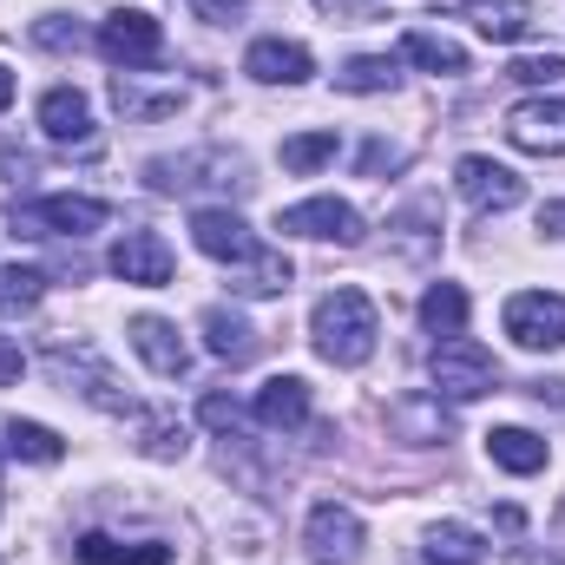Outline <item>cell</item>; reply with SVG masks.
<instances>
[{"instance_id": "obj_14", "label": "cell", "mask_w": 565, "mask_h": 565, "mask_svg": "<svg viewBox=\"0 0 565 565\" xmlns=\"http://www.w3.org/2000/svg\"><path fill=\"white\" fill-rule=\"evenodd\" d=\"M40 132L53 145H93V106L79 86H53L40 99Z\"/></svg>"}, {"instance_id": "obj_15", "label": "cell", "mask_w": 565, "mask_h": 565, "mask_svg": "<svg viewBox=\"0 0 565 565\" xmlns=\"http://www.w3.org/2000/svg\"><path fill=\"white\" fill-rule=\"evenodd\" d=\"M132 349L145 355V369L164 375V382H178V375L191 369V349L178 342V329H171L164 316H132Z\"/></svg>"}, {"instance_id": "obj_5", "label": "cell", "mask_w": 565, "mask_h": 565, "mask_svg": "<svg viewBox=\"0 0 565 565\" xmlns=\"http://www.w3.org/2000/svg\"><path fill=\"white\" fill-rule=\"evenodd\" d=\"M99 224H106V204L99 198H73V191L13 211V237H93Z\"/></svg>"}, {"instance_id": "obj_27", "label": "cell", "mask_w": 565, "mask_h": 565, "mask_svg": "<svg viewBox=\"0 0 565 565\" xmlns=\"http://www.w3.org/2000/svg\"><path fill=\"white\" fill-rule=\"evenodd\" d=\"M46 296V270L33 264H0V316H26Z\"/></svg>"}, {"instance_id": "obj_26", "label": "cell", "mask_w": 565, "mask_h": 565, "mask_svg": "<svg viewBox=\"0 0 565 565\" xmlns=\"http://www.w3.org/2000/svg\"><path fill=\"white\" fill-rule=\"evenodd\" d=\"M7 454H13V460H33V467H53V460L66 454V440H60L53 427L20 422V415H13V422H7Z\"/></svg>"}, {"instance_id": "obj_21", "label": "cell", "mask_w": 565, "mask_h": 565, "mask_svg": "<svg viewBox=\"0 0 565 565\" xmlns=\"http://www.w3.org/2000/svg\"><path fill=\"white\" fill-rule=\"evenodd\" d=\"M231 158L224 151H198V158H151L145 164V178H151V191H164V198H178V191H198V184H217V178H204V171H224Z\"/></svg>"}, {"instance_id": "obj_25", "label": "cell", "mask_w": 565, "mask_h": 565, "mask_svg": "<svg viewBox=\"0 0 565 565\" xmlns=\"http://www.w3.org/2000/svg\"><path fill=\"white\" fill-rule=\"evenodd\" d=\"M402 60H415V66H427V73H440V79L467 73V53H460L454 40H440V33H422V26L402 40Z\"/></svg>"}, {"instance_id": "obj_39", "label": "cell", "mask_w": 565, "mask_h": 565, "mask_svg": "<svg viewBox=\"0 0 565 565\" xmlns=\"http://www.w3.org/2000/svg\"><path fill=\"white\" fill-rule=\"evenodd\" d=\"M540 231H546V237H565V198L559 204H540Z\"/></svg>"}, {"instance_id": "obj_16", "label": "cell", "mask_w": 565, "mask_h": 565, "mask_svg": "<svg viewBox=\"0 0 565 565\" xmlns=\"http://www.w3.org/2000/svg\"><path fill=\"white\" fill-rule=\"evenodd\" d=\"M244 73L264 79V86H302V79L316 73V60H309V46H296V40H257V46L244 53Z\"/></svg>"}, {"instance_id": "obj_20", "label": "cell", "mask_w": 565, "mask_h": 565, "mask_svg": "<svg viewBox=\"0 0 565 565\" xmlns=\"http://www.w3.org/2000/svg\"><path fill=\"white\" fill-rule=\"evenodd\" d=\"M73 553H79V565H171V546L164 540H132L126 546L113 533H86Z\"/></svg>"}, {"instance_id": "obj_19", "label": "cell", "mask_w": 565, "mask_h": 565, "mask_svg": "<svg viewBox=\"0 0 565 565\" xmlns=\"http://www.w3.org/2000/svg\"><path fill=\"white\" fill-rule=\"evenodd\" d=\"M257 422L277 427V434L302 427L309 422V382H302V375H277V382H264V388H257Z\"/></svg>"}, {"instance_id": "obj_23", "label": "cell", "mask_w": 565, "mask_h": 565, "mask_svg": "<svg viewBox=\"0 0 565 565\" xmlns=\"http://www.w3.org/2000/svg\"><path fill=\"white\" fill-rule=\"evenodd\" d=\"M395 79H402V60H395V53H355V60L335 73L342 93H395Z\"/></svg>"}, {"instance_id": "obj_22", "label": "cell", "mask_w": 565, "mask_h": 565, "mask_svg": "<svg viewBox=\"0 0 565 565\" xmlns=\"http://www.w3.org/2000/svg\"><path fill=\"white\" fill-rule=\"evenodd\" d=\"M487 460L507 467V473H540L553 454H546V440L526 434V427H493V434H487Z\"/></svg>"}, {"instance_id": "obj_8", "label": "cell", "mask_w": 565, "mask_h": 565, "mask_svg": "<svg viewBox=\"0 0 565 565\" xmlns=\"http://www.w3.org/2000/svg\"><path fill=\"white\" fill-rule=\"evenodd\" d=\"M302 546H309L316 565H355L362 559V520H355V507L322 500V507L309 513V526H302Z\"/></svg>"}, {"instance_id": "obj_7", "label": "cell", "mask_w": 565, "mask_h": 565, "mask_svg": "<svg viewBox=\"0 0 565 565\" xmlns=\"http://www.w3.org/2000/svg\"><path fill=\"white\" fill-rule=\"evenodd\" d=\"M507 335L520 342V349H559L565 342V296L553 289H520L513 302H507Z\"/></svg>"}, {"instance_id": "obj_34", "label": "cell", "mask_w": 565, "mask_h": 565, "mask_svg": "<svg viewBox=\"0 0 565 565\" xmlns=\"http://www.w3.org/2000/svg\"><path fill=\"white\" fill-rule=\"evenodd\" d=\"M191 13L211 26H231V20H244V0H191Z\"/></svg>"}, {"instance_id": "obj_12", "label": "cell", "mask_w": 565, "mask_h": 565, "mask_svg": "<svg viewBox=\"0 0 565 565\" xmlns=\"http://www.w3.org/2000/svg\"><path fill=\"white\" fill-rule=\"evenodd\" d=\"M507 139L533 158H565V99H520L507 113Z\"/></svg>"}, {"instance_id": "obj_13", "label": "cell", "mask_w": 565, "mask_h": 565, "mask_svg": "<svg viewBox=\"0 0 565 565\" xmlns=\"http://www.w3.org/2000/svg\"><path fill=\"white\" fill-rule=\"evenodd\" d=\"M113 106L132 119V126H151V119H164V113H178L184 106V86L178 79H145V73H113Z\"/></svg>"}, {"instance_id": "obj_37", "label": "cell", "mask_w": 565, "mask_h": 565, "mask_svg": "<svg viewBox=\"0 0 565 565\" xmlns=\"http://www.w3.org/2000/svg\"><path fill=\"white\" fill-rule=\"evenodd\" d=\"M20 369H26L20 342H7V335H0V388H13V382H20Z\"/></svg>"}, {"instance_id": "obj_40", "label": "cell", "mask_w": 565, "mask_h": 565, "mask_svg": "<svg viewBox=\"0 0 565 565\" xmlns=\"http://www.w3.org/2000/svg\"><path fill=\"white\" fill-rule=\"evenodd\" d=\"M7 106H13V73L0 66V113H7Z\"/></svg>"}, {"instance_id": "obj_18", "label": "cell", "mask_w": 565, "mask_h": 565, "mask_svg": "<svg viewBox=\"0 0 565 565\" xmlns=\"http://www.w3.org/2000/svg\"><path fill=\"white\" fill-rule=\"evenodd\" d=\"M204 349L217 355V362H231V369H244V362H257V329L244 322V316H231V309H204Z\"/></svg>"}, {"instance_id": "obj_32", "label": "cell", "mask_w": 565, "mask_h": 565, "mask_svg": "<svg viewBox=\"0 0 565 565\" xmlns=\"http://www.w3.org/2000/svg\"><path fill=\"white\" fill-rule=\"evenodd\" d=\"M507 79H520V86H553V79H565V53H520V60L507 66Z\"/></svg>"}, {"instance_id": "obj_31", "label": "cell", "mask_w": 565, "mask_h": 565, "mask_svg": "<svg viewBox=\"0 0 565 565\" xmlns=\"http://www.w3.org/2000/svg\"><path fill=\"white\" fill-rule=\"evenodd\" d=\"M139 447L151 454V460H184L191 434H184V422H171V415H145L139 422Z\"/></svg>"}, {"instance_id": "obj_9", "label": "cell", "mask_w": 565, "mask_h": 565, "mask_svg": "<svg viewBox=\"0 0 565 565\" xmlns=\"http://www.w3.org/2000/svg\"><path fill=\"white\" fill-rule=\"evenodd\" d=\"M277 231L289 237H322V244H362V211L342 198H302L277 217Z\"/></svg>"}, {"instance_id": "obj_28", "label": "cell", "mask_w": 565, "mask_h": 565, "mask_svg": "<svg viewBox=\"0 0 565 565\" xmlns=\"http://www.w3.org/2000/svg\"><path fill=\"white\" fill-rule=\"evenodd\" d=\"M422 322L434 335H460V329H467V289H460V282H434L422 296Z\"/></svg>"}, {"instance_id": "obj_33", "label": "cell", "mask_w": 565, "mask_h": 565, "mask_svg": "<svg viewBox=\"0 0 565 565\" xmlns=\"http://www.w3.org/2000/svg\"><path fill=\"white\" fill-rule=\"evenodd\" d=\"M198 415H204V427H217V434H237V427H244V408H237L231 395H217V388L204 395V408H198Z\"/></svg>"}, {"instance_id": "obj_17", "label": "cell", "mask_w": 565, "mask_h": 565, "mask_svg": "<svg viewBox=\"0 0 565 565\" xmlns=\"http://www.w3.org/2000/svg\"><path fill=\"white\" fill-rule=\"evenodd\" d=\"M460 13H467L487 40H500V46L526 40V33H533V20H540V7H533V0H460Z\"/></svg>"}, {"instance_id": "obj_1", "label": "cell", "mask_w": 565, "mask_h": 565, "mask_svg": "<svg viewBox=\"0 0 565 565\" xmlns=\"http://www.w3.org/2000/svg\"><path fill=\"white\" fill-rule=\"evenodd\" d=\"M191 244H198L204 257H217L224 270L237 264V289H244V296H282V289H289V257H282V250H264V244L250 237V224H244L237 211H224V204L191 211Z\"/></svg>"}, {"instance_id": "obj_11", "label": "cell", "mask_w": 565, "mask_h": 565, "mask_svg": "<svg viewBox=\"0 0 565 565\" xmlns=\"http://www.w3.org/2000/svg\"><path fill=\"white\" fill-rule=\"evenodd\" d=\"M178 270V257H171V244L158 237V231H126L119 244H113V277L119 282H139V289H164Z\"/></svg>"}, {"instance_id": "obj_24", "label": "cell", "mask_w": 565, "mask_h": 565, "mask_svg": "<svg viewBox=\"0 0 565 565\" xmlns=\"http://www.w3.org/2000/svg\"><path fill=\"white\" fill-rule=\"evenodd\" d=\"M480 559H487V546H480L473 526H454V520L427 526V565H480Z\"/></svg>"}, {"instance_id": "obj_3", "label": "cell", "mask_w": 565, "mask_h": 565, "mask_svg": "<svg viewBox=\"0 0 565 565\" xmlns=\"http://www.w3.org/2000/svg\"><path fill=\"white\" fill-rule=\"evenodd\" d=\"M46 369H53L60 382H73L93 408H106V415H139V408H132V395L119 388V375H113L86 342H66V335H60V342H46Z\"/></svg>"}, {"instance_id": "obj_10", "label": "cell", "mask_w": 565, "mask_h": 565, "mask_svg": "<svg viewBox=\"0 0 565 565\" xmlns=\"http://www.w3.org/2000/svg\"><path fill=\"white\" fill-rule=\"evenodd\" d=\"M454 184H460V198L473 211H513V204H526V178L507 171V164H493V158H460Z\"/></svg>"}, {"instance_id": "obj_38", "label": "cell", "mask_w": 565, "mask_h": 565, "mask_svg": "<svg viewBox=\"0 0 565 565\" xmlns=\"http://www.w3.org/2000/svg\"><path fill=\"white\" fill-rule=\"evenodd\" d=\"M33 40H40V46H79V26H53V20H40Z\"/></svg>"}, {"instance_id": "obj_6", "label": "cell", "mask_w": 565, "mask_h": 565, "mask_svg": "<svg viewBox=\"0 0 565 565\" xmlns=\"http://www.w3.org/2000/svg\"><path fill=\"white\" fill-rule=\"evenodd\" d=\"M99 53H106L119 73H139V66H151V60L164 53V26H158L145 7H119V13H106V26H99Z\"/></svg>"}, {"instance_id": "obj_2", "label": "cell", "mask_w": 565, "mask_h": 565, "mask_svg": "<svg viewBox=\"0 0 565 565\" xmlns=\"http://www.w3.org/2000/svg\"><path fill=\"white\" fill-rule=\"evenodd\" d=\"M309 335H316V355L335 362V369H362L375 355V335H382V309L375 296L362 289H329L309 316Z\"/></svg>"}, {"instance_id": "obj_29", "label": "cell", "mask_w": 565, "mask_h": 565, "mask_svg": "<svg viewBox=\"0 0 565 565\" xmlns=\"http://www.w3.org/2000/svg\"><path fill=\"white\" fill-rule=\"evenodd\" d=\"M388 422L402 427L408 440H447V415H440V395H415V402H402Z\"/></svg>"}, {"instance_id": "obj_35", "label": "cell", "mask_w": 565, "mask_h": 565, "mask_svg": "<svg viewBox=\"0 0 565 565\" xmlns=\"http://www.w3.org/2000/svg\"><path fill=\"white\" fill-rule=\"evenodd\" d=\"M402 158H408V151H395V145H369V151H362V171H369V178H382V171H395V164H402Z\"/></svg>"}, {"instance_id": "obj_30", "label": "cell", "mask_w": 565, "mask_h": 565, "mask_svg": "<svg viewBox=\"0 0 565 565\" xmlns=\"http://www.w3.org/2000/svg\"><path fill=\"white\" fill-rule=\"evenodd\" d=\"M335 132H296V139H282V171H296V178H309V171H322L329 158H335Z\"/></svg>"}, {"instance_id": "obj_36", "label": "cell", "mask_w": 565, "mask_h": 565, "mask_svg": "<svg viewBox=\"0 0 565 565\" xmlns=\"http://www.w3.org/2000/svg\"><path fill=\"white\" fill-rule=\"evenodd\" d=\"M316 7H322L329 20H342V26H349V20H369V13H375V0H316Z\"/></svg>"}, {"instance_id": "obj_4", "label": "cell", "mask_w": 565, "mask_h": 565, "mask_svg": "<svg viewBox=\"0 0 565 565\" xmlns=\"http://www.w3.org/2000/svg\"><path fill=\"white\" fill-rule=\"evenodd\" d=\"M493 382H500V362H493V349H480L473 335H447V342L434 349V395H447V402H480Z\"/></svg>"}]
</instances>
